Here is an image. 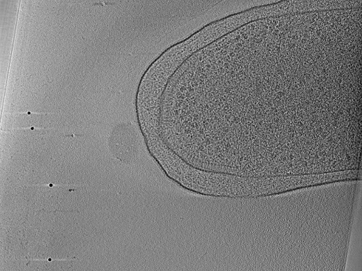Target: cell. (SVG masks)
<instances>
[{
    "mask_svg": "<svg viewBox=\"0 0 362 271\" xmlns=\"http://www.w3.org/2000/svg\"><path fill=\"white\" fill-rule=\"evenodd\" d=\"M361 55L358 35L328 11L270 16L190 54L173 89L218 147L251 163L276 138L304 146L297 136L325 138L315 125L341 131L361 110Z\"/></svg>",
    "mask_w": 362,
    "mask_h": 271,
    "instance_id": "1",
    "label": "cell"
}]
</instances>
